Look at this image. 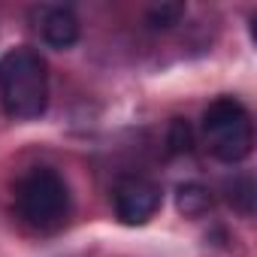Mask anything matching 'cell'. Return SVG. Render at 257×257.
<instances>
[{
	"mask_svg": "<svg viewBox=\"0 0 257 257\" xmlns=\"http://www.w3.org/2000/svg\"><path fill=\"white\" fill-rule=\"evenodd\" d=\"M0 103H4V112L16 121H31L46 112L49 67L37 49L19 46L0 58Z\"/></svg>",
	"mask_w": 257,
	"mask_h": 257,
	"instance_id": "1",
	"label": "cell"
},
{
	"mask_svg": "<svg viewBox=\"0 0 257 257\" xmlns=\"http://www.w3.org/2000/svg\"><path fill=\"white\" fill-rule=\"evenodd\" d=\"M16 212L34 230H55L67 221L70 188L52 167H34L16 182Z\"/></svg>",
	"mask_w": 257,
	"mask_h": 257,
	"instance_id": "2",
	"label": "cell"
},
{
	"mask_svg": "<svg viewBox=\"0 0 257 257\" xmlns=\"http://www.w3.org/2000/svg\"><path fill=\"white\" fill-rule=\"evenodd\" d=\"M203 140L212 158L239 164L254 149V124L236 97H218L203 112Z\"/></svg>",
	"mask_w": 257,
	"mask_h": 257,
	"instance_id": "3",
	"label": "cell"
},
{
	"mask_svg": "<svg viewBox=\"0 0 257 257\" xmlns=\"http://www.w3.org/2000/svg\"><path fill=\"white\" fill-rule=\"evenodd\" d=\"M112 206H115V218L121 224H149L161 206H164V191L158 182L146 179V176H127L115 185L112 191Z\"/></svg>",
	"mask_w": 257,
	"mask_h": 257,
	"instance_id": "4",
	"label": "cell"
},
{
	"mask_svg": "<svg viewBox=\"0 0 257 257\" xmlns=\"http://www.w3.org/2000/svg\"><path fill=\"white\" fill-rule=\"evenodd\" d=\"M37 28L52 49H70L79 40V19L67 7H43L37 13Z\"/></svg>",
	"mask_w": 257,
	"mask_h": 257,
	"instance_id": "5",
	"label": "cell"
},
{
	"mask_svg": "<svg viewBox=\"0 0 257 257\" xmlns=\"http://www.w3.org/2000/svg\"><path fill=\"white\" fill-rule=\"evenodd\" d=\"M176 206L185 218H203L212 209V194H209V188H203L197 182H185L176 191Z\"/></svg>",
	"mask_w": 257,
	"mask_h": 257,
	"instance_id": "6",
	"label": "cell"
},
{
	"mask_svg": "<svg viewBox=\"0 0 257 257\" xmlns=\"http://www.w3.org/2000/svg\"><path fill=\"white\" fill-rule=\"evenodd\" d=\"M182 19H185V4H158L146 13V22L155 31H167V28L179 25Z\"/></svg>",
	"mask_w": 257,
	"mask_h": 257,
	"instance_id": "7",
	"label": "cell"
},
{
	"mask_svg": "<svg viewBox=\"0 0 257 257\" xmlns=\"http://www.w3.org/2000/svg\"><path fill=\"white\" fill-rule=\"evenodd\" d=\"M194 146V134H191V124L185 118H173L170 121V131H167V149L170 155H185Z\"/></svg>",
	"mask_w": 257,
	"mask_h": 257,
	"instance_id": "8",
	"label": "cell"
},
{
	"mask_svg": "<svg viewBox=\"0 0 257 257\" xmlns=\"http://www.w3.org/2000/svg\"><path fill=\"white\" fill-rule=\"evenodd\" d=\"M239 203V209L245 212V215H251V209H254V182L245 176V179H239L233 188H230V203Z\"/></svg>",
	"mask_w": 257,
	"mask_h": 257,
	"instance_id": "9",
	"label": "cell"
}]
</instances>
